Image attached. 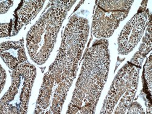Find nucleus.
<instances>
[{"mask_svg": "<svg viewBox=\"0 0 152 114\" xmlns=\"http://www.w3.org/2000/svg\"><path fill=\"white\" fill-rule=\"evenodd\" d=\"M10 28V23L1 24V38L6 37L9 35Z\"/></svg>", "mask_w": 152, "mask_h": 114, "instance_id": "4468645a", "label": "nucleus"}, {"mask_svg": "<svg viewBox=\"0 0 152 114\" xmlns=\"http://www.w3.org/2000/svg\"><path fill=\"white\" fill-rule=\"evenodd\" d=\"M35 76V66L28 62L22 63L13 70L11 86L0 101L1 114H24L28 112Z\"/></svg>", "mask_w": 152, "mask_h": 114, "instance_id": "39448f33", "label": "nucleus"}, {"mask_svg": "<svg viewBox=\"0 0 152 114\" xmlns=\"http://www.w3.org/2000/svg\"><path fill=\"white\" fill-rule=\"evenodd\" d=\"M45 1H23L17 11L15 30L18 32L27 24L39 13L42 8Z\"/></svg>", "mask_w": 152, "mask_h": 114, "instance_id": "1a4fd4ad", "label": "nucleus"}, {"mask_svg": "<svg viewBox=\"0 0 152 114\" xmlns=\"http://www.w3.org/2000/svg\"><path fill=\"white\" fill-rule=\"evenodd\" d=\"M151 23L150 20L147 29L146 30L145 35L144 37L142 43L141 44L138 52L134 55L133 58L131 60L130 62L132 64L140 67L142 62L147 55V54L151 50Z\"/></svg>", "mask_w": 152, "mask_h": 114, "instance_id": "9d476101", "label": "nucleus"}, {"mask_svg": "<svg viewBox=\"0 0 152 114\" xmlns=\"http://www.w3.org/2000/svg\"><path fill=\"white\" fill-rule=\"evenodd\" d=\"M88 21L77 15L69 20L57 57L45 73L34 113L58 114L77 74L89 34Z\"/></svg>", "mask_w": 152, "mask_h": 114, "instance_id": "f257e3e1", "label": "nucleus"}, {"mask_svg": "<svg viewBox=\"0 0 152 114\" xmlns=\"http://www.w3.org/2000/svg\"><path fill=\"white\" fill-rule=\"evenodd\" d=\"M108 41L100 40L86 51L67 113H94L110 68Z\"/></svg>", "mask_w": 152, "mask_h": 114, "instance_id": "f03ea898", "label": "nucleus"}, {"mask_svg": "<svg viewBox=\"0 0 152 114\" xmlns=\"http://www.w3.org/2000/svg\"><path fill=\"white\" fill-rule=\"evenodd\" d=\"M152 60H151V55L149 56L147 58V61L144 66V77L145 83V87L147 89V93H148L150 97H151V83H152Z\"/></svg>", "mask_w": 152, "mask_h": 114, "instance_id": "9b49d317", "label": "nucleus"}, {"mask_svg": "<svg viewBox=\"0 0 152 114\" xmlns=\"http://www.w3.org/2000/svg\"><path fill=\"white\" fill-rule=\"evenodd\" d=\"M6 80V73L5 70L1 66V92L3 91Z\"/></svg>", "mask_w": 152, "mask_h": 114, "instance_id": "2eb2a0df", "label": "nucleus"}, {"mask_svg": "<svg viewBox=\"0 0 152 114\" xmlns=\"http://www.w3.org/2000/svg\"><path fill=\"white\" fill-rule=\"evenodd\" d=\"M148 20V13L142 11L136 14L125 26L118 38V52L130 53L140 41Z\"/></svg>", "mask_w": 152, "mask_h": 114, "instance_id": "0eeeda50", "label": "nucleus"}, {"mask_svg": "<svg viewBox=\"0 0 152 114\" xmlns=\"http://www.w3.org/2000/svg\"><path fill=\"white\" fill-rule=\"evenodd\" d=\"M0 49L1 58L7 66L12 70H14L27 60L23 40L2 43Z\"/></svg>", "mask_w": 152, "mask_h": 114, "instance_id": "6e6552de", "label": "nucleus"}, {"mask_svg": "<svg viewBox=\"0 0 152 114\" xmlns=\"http://www.w3.org/2000/svg\"><path fill=\"white\" fill-rule=\"evenodd\" d=\"M139 68L129 62L114 79L100 113H126L137 89Z\"/></svg>", "mask_w": 152, "mask_h": 114, "instance_id": "20e7f679", "label": "nucleus"}, {"mask_svg": "<svg viewBox=\"0 0 152 114\" xmlns=\"http://www.w3.org/2000/svg\"><path fill=\"white\" fill-rule=\"evenodd\" d=\"M133 1H98L93 16L92 32L97 38H108L127 17Z\"/></svg>", "mask_w": 152, "mask_h": 114, "instance_id": "423d86ee", "label": "nucleus"}, {"mask_svg": "<svg viewBox=\"0 0 152 114\" xmlns=\"http://www.w3.org/2000/svg\"><path fill=\"white\" fill-rule=\"evenodd\" d=\"M129 110L127 113H145L142 107L139 103L134 102L129 107Z\"/></svg>", "mask_w": 152, "mask_h": 114, "instance_id": "f8f14e48", "label": "nucleus"}, {"mask_svg": "<svg viewBox=\"0 0 152 114\" xmlns=\"http://www.w3.org/2000/svg\"><path fill=\"white\" fill-rule=\"evenodd\" d=\"M75 1H50V6L28 32L26 46L32 60L43 65L51 54L58 31Z\"/></svg>", "mask_w": 152, "mask_h": 114, "instance_id": "7ed1b4c3", "label": "nucleus"}, {"mask_svg": "<svg viewBox=\"0 0 152 114\" xmlns=\"http://www.w3.org/2000/svg\"><path fill=\"white\" fill-rule=\"evenodd\" d=\"M13 1H0V9L1 14H4L9 10L10 7L13 5Z\"/></svg>", "mask_w": 152, "mask_h": 114, "instance_id": "ddd939ff", "label": "nucleus"}]
</instances>
